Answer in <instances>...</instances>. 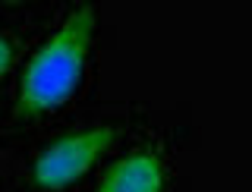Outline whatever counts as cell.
<instances>
[{
	"instance_id": "obj_3",
	"label": "cell",
	"mask_w": 252,
	"mask_h": 192,
	"mask_svg": "<svg viewBox=\"0 0 252 192\" xmlns=\"http://www.w3.org/2000/svg\"><path fill=\"white\" fill-rule=\"evenodd\" d=\"M161 183H164L161 161L152 151H136V155L110 167L98 192H161Z\"/></svg>"
},
{
	"instance_id": "obj_1",
	"label": "cell",
	"mask_w": 252,
	"mask_h": 192,
	"mask_svg": "<svg viewBox=\"0 0 252 192\" xmlns=\"http://www.w3.org/2000/svg\"><path fill=\"white\" fill-rule=\"evenodd\" d=\"M94 32V10L82 6L60 26V32L32 57L22 76V110L44 114L60 107L82 79L85 54Z\"/></svg>"
},
{
	"instance_id": "obj_4",
	"label": "cell",
	"mask_w": 252,
	"mask_h": 192,
	"mask_svg": "<svg viewBox=\"0 0 252 192\" xmlns=\"http://www.w3.org/2000/svg\"><path fill=\"white\" fill-rule=\"evenodd\" d=\"M10 63H13V44L6 41V38H0V79L10 69Z\"/></svg>"
},
{
	"instance_id": "obj_2",
	"label": "cell",
	"mask_w": 252,
	"mask_h": 192,
	"mask_svg": "<svg viewBox=\"0 0 252 192\" xmlns=\"http://www.w3.org/2000/svg\"><path fill=\"white\" fill-rule=\"evenodd\" d=\"M114 139H117L114 126H94V129H85V132H76V135L54 142L35 161V183L41 189L69 186L114 145Z\"/></svg>"
}]
</instances>
